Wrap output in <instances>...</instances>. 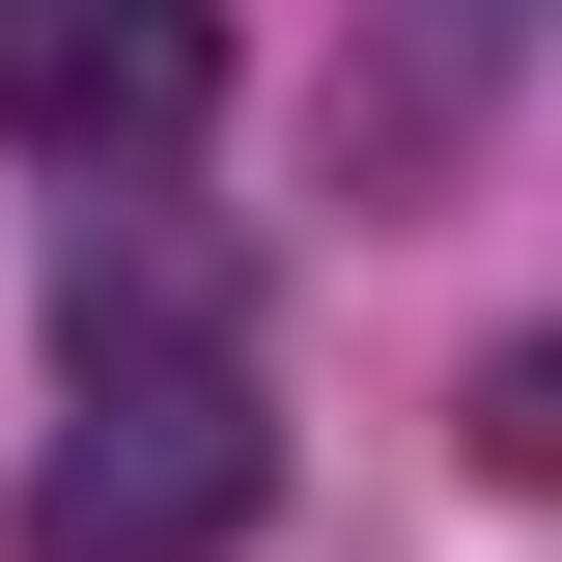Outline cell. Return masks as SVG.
Instances as JSON below:
<instances>
[{
    "label": "cell",
    "instance_id": "cell-1",
    "mask_svg": "<svg viewBox=\"0 0 562 562\" xmlns=\"http://www.w3.org/2000/svg\"><path fill=\"white\" fill-rule=\"evenodd\" d=\"M281 422L225 338H85V422L29 450V562H254Z\"/></svg>",
    "mask_w": 562,
    "mask_h": 562
},
{
    "label": "cell",
    "instance_id": "cell-2",
    "mask_svg": "<svg viewBox=\"0 0 562 562\" xmlns=\"http://www.w3.org/2000/svg\"><path fill=\"white\" fill-rule=\"evenodd\" d=\"M198 113H225V0H0V140L169 169Z\"/></svg>",
    "mask_w": 562,
    "mask_h": 562
}]
</instances>
